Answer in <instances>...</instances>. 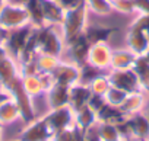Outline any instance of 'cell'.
Wrapping results in <instances>:
<instances>
[{"label":"cell","mask_w":149,"mask_h":141,"mask_svg":"<svg viewBox=\"0 0 149 141\" xmlns=\"http://www.w3.org/2000/svg\"><path fill=\"white\" fill-rule=\"evenodd\" d=\"M37 39H38L40 54L44 52L63 58L66 50V41L63 38L60 26H53V25L37 26Z\"/></svg>","instance_id":"cell-1"},{"label":"cell","mask_w":149,"mask_h":141,"mask_svg":"<svg viewBox=\"0 0 149 141\" xmlns=\"http://www.w3.org/2000/svg\"><path fill=\"white\" fill-rule=\"evenodd\" d=\"M88 9L86 5H81L64 12V19L60 25L63 38L66 42L74 39L76 36L82 35L88 26Z\"/></svg>","instance_id":"cell-2"},{"label":"cell","mask_w":149,"mask_h":141,"mask_svg":"<svg viewBox=\"0 0 149 141\" xmlns=\"http://www.w3.org/2000/svg\"><path fill=\"white\" fill-rule=\"evenodd\" d=\"M26 23H31V18L24 5L13 3V2H5L0 6V25L5 29L12 31Z\"/></svg>","instance_id":"cell-3"},{"label":"cell","mask_w":149,"mask_h":141,"mask_svg":"<svg viewBox=\"0 0 149 141\" xmlns=\"http://www.w3.org/2000/svg\"><path fill=\"white\" fill-rule=\"evenodd\" d=\"M34 25L32 23H26L21 28H16V29H12L9 31L8 34V38L5 41V48L9 54V57H12L13 60L19 61L21 57H22V52L34 32Z\"/></svg>","instance_id":"cell-4"},{"label":"cell","mask_w":149,"mask_h":141,"mask_svg":"<svg viewBox=\"0 0 149 141\" xmlns=\"http://www.w3.org/2000/svg\"><path fill=\"white\" fill-rule=\"evenodd\" d=\"M108 79L111 86L124 90L126 93H136V92H143L142 86L139 83V79L133 68H126V70H110L108 72Z\"/></svg>","instance_id":"cell-5"},{"label":"cell","mask_w":149,"mask_h":141,"mask_svg":"<svg viewBox=\"0 0 149 141\" xmlns=\"http://www.w3.org/2000/svg\"><path fill=\"white\" fill-rule=\"evenodd\" d=\"M48 129L51 131L53 137L54 134L60 132L61 129L70 127L74 124V112L72 111V108L69 105L57 108V109H50L45 115H42Z\"/></svg>","instance_id":"cell-6"},{"label":"cell","mask_w":149,"mask_h":141,"mask_svg":"<svg viewBox=\"0 0 149 141\" xmlns=\"http://www.w3.org/2000/svg\"><path fill=\"white\" fill-rule=\"evenodd\" d=\"M111 57H113V48L110 47L108 42H95V44H91L89 47L86 63L104 72V70H110Z\"/></svg>","instance_id":"cell-7"},{"label":"cell","mask_w":149,"mask_h":141,"mask_svg":"<svg viewBox=\"0 0 149 141\" xmlns=\"http://www.w3.org/2000/svg\"><path fill=\"white\" fill-rule=\"evenodd\" d=\"M53 134L47 127L44 116L34 119L32 122L26 124L25 129L18 135L19 141H51Z\"/></svg>","instance_id":"cell-8"},{"label":"cell","mask_w":149,"mask_h":141,"mask_svg":"<svg viewBox=\"0 0 149 141\" xmlns=\"http://www.w3.org/2000/svg\"><path fill=\"white\" fill-rule=\"evenodd\" d=\"M54 83L58 85H64V86H73L79 83V65L74 64L69 60H60L58 65L56 67V70L51 73Z\"/></svg>","instance_id":"cell-9"},{"label":"cell","mask_w":149,"mask_h":141,"mask_svg":"<svg viewBox=\"0 0 149 141\" xmlns=\"http://www.w3.org/2000/svg\"><path fill=\"white\" fill-rule=\"evenodd\" d=\"M89 47H91V42H89L88 38L85 36V34H82V35L76 36L74 39L66 42V50H64V52H67L69 61L81 65V64H84V63L86 61V55H88Z\"/></svg>","instance_id":"cell-10"},{"label":"cell","mask_w":149,"mask_h":141,"mask_svg":"<svg viewBox=\"0 0 149 141\" xmlns=\"http://www.w3.org/2000/svg\"><path fill=\"white\" fill-rule=\"evenodd\" d=\"M127 125L133 134V138L137 141H148L149 140V119L145 113L137 112L126 118Z\"/></svg>","instance_id":"cell-11"},{"label":"cell","mask_w":149,"mask_h":141,"mask_svg":"<svg viewBox=\"0 0 149 141\" xmlns=\"http://www.w3.org/2000/svg\"><path fill=\"white\" fill-rule=\"evenodd\" d=\"M69 90H70L69 86L54 83L45 92V102L48 109H57L69 105Z\"/></svg>","instance_id":"cell-12"},{"label":"cell","mask_w":149,"mask_h":141,"mask_svg":"<svg viewBox=\"0 0 149 141\" xmlns=\"http://www.w3.org/2000/svg\"><path fill=\"white\" fill-rule=\"evenodd\" d=\"M41 10L45 25L60 26L64 19V9L56 0H41Z\"/></svg>","instance_id":"cell-13"},{"label":"cell","mask_w":149,"mask_h":141,"mask_svg":"<svg viewBox=\"0 0 149 141\" xmlns=\"http://www.w3.org/2000/svg\"><path fill=\"white\" fill-rule=\"evenodd\" d=\"M91 89L86 85L82 83H76L70 86L69 90V106L72 108L73 112H76L78 109L84 108L85 105H88V100L91 98Z\"/></svg>","instance_id":"cell-14"},{"label":"cell","mask_w":149,"mask_h":141,"mask_svg":"<svg viewBox=\"0 0 149 141\" xmlns=\"http://www.w3.org/2000/svg\"><path fill=\"white\" fill-rule=\"evenodd\" d=\"M127 48L130 51H133L136 55H143L148 48H149V38H148V32L143 31H137V29H130L127 32Z\"/></svg>","instance_id":"cell-15"},{"label":"cell","mask_w":149,"mask_h":141,"mask_svg":"<svg viewBox=\"0 0 149 141\" xmlns=\"http://www.w3.org/2000/svg\"><path fill=\"white\" fill-rule=\"evenodd\" d=\"M118 29L114 26H107V25H88L85 29V36L88 38V41L91 44L95 42H108V39L113 36V34H116Z\"/></svg>","instance_id":"cell-16"},{"label":"cell","mask_w":149,"mask_h":141,"mask_svg":"<svg viewBox=\"0 0 149 141\" xmlns=\"http://www.w3.org/2000/svg\"><path fill=\"white\" fill-rule=\"evenodd\" d=\"M137 55L130 51L129 48L123 50H113V57H111V65L110 70H126L132 68Z\"/></svg>","instance_id":"cell-17"},{"label":"cell","mask_w":149,"mask_h":141,"mask_svg":"<svg viewBox=\"0 0 149 141\" xmlns=\"http://www.w3.org/2000/svg\"><path fill=\"white\" fill-rule=\"evenodd\" d=\"M145 102H146V93L145 92L129 93L127 98L124 99V102L121 103L120 109L126 116H130L133 113L142 112V109L145 108Z\"/></svg>","instance_id":"cell-18"},{"label":"cell","mask_w":149,"mask_h":141,"mask_svg":"<svg viewBox=\"0 0 149 141\" xmlns=\"http://www.w3.org/2000/svg\"><path fill=\"white\" fill-rule=\"evenodd\" d=\"M22 82H24V89L25 92L28 93V96L34 100V98H38V96H45V86L42 83V79H41V74H34V76H24L22 77Z\"/></svg>","instance_id":"cell-19"},{"label":"cell","mask_w":149,"mask_h":141,"mask_svg":"<svg viewBox=\"0 0 149 141\" xmlns=\"http://www.w3.org/2000/svg\"><path fill=\"white\" fill-rule=\"evenodd\" d=\"M133 72L136 73L139 83L142 86V90L149 95V61L143 55H137L134 64H133Z\"/></svg>","instance_id":"cell-20"},{"label":"cell","mask_w":149,"mask_h":141,"mask_svg":"<svg viewBox=\"0 0 149 141\" xmlns=\"http://www.w3.org/2000/svg\"><path fill=\"white\" fill-rule=\"evenodd\" d=\"M127 116L121 112L120 108L117 106H113V105H108L105 103L98 112H97V121L98 122H108V124H118L121 121H124Z\"/></svg>","instance_id":"cell-21"},{"label":"cell","mask_w":149,"mask_h":141,"mask_svg":"<svg viewBox=\"0 0 149 141\" xmlns=\"http://www.w3.org/2000/svg\"><path fill=\"white\" fill-rule=\"evenodd\" d=\"M19 118H21V109L13 99H9L0 105V124L2 125L15 122Z\"/></svg>","instance_id":"cell-22"},{"label":"cell","mask_w":149,"mask_h":141,"mask_svg":"<svg viewBox=\"0 0 149 141\" xmlns=\"http://www.w3.org/2000/svg\"><path fill=\"white\" fill-rule=\"evenodd\" d=\"M97 113L88 106L85 105L84 108L78 109L74 112V124H76L82 131H86L89 127H92L94 124H97Z\"/></svg>","instance_id":"cell-23"},{"label":"cell","mask_w":149,"mask_h":141,"mask_svg":"<svg viewBox=\"0 0 149 141\" xmlns=\"http://www.w3.org/2000/svg\"><path fill=\"white\" fill-rule=\"evenodd\" d=\"M51 141H84V131L76 124H73L61 129L60 132L54 134Z\"/></svg>","instance_id":"cell-24"},{"label":"cell","mask_w":149,"mask_h":141,"mask_svg":"<svg viewBox=\"0 0 149 141\" xmlns=\"http://www.w3.org/2000/svg\"><path fill=\"white\" fill-rule=\"evenodd\" d=\"M88 12L95 13L98 16H105L114 12L111 0H85Z\"/></svg>","instance_id":"cell-25"},{"label":"cell","mask_w":149,"mask_h":141,"mask_svg":"<svg viewBox=\"0 0 149 141\" xmlns=\"http://www.w3.org/2000/svg\"><path fill=\"white\" fill-rule=\"evenodd\" d=\"M37 60V64H38V68H40V73H53L56 67L58 65L61 57H56V55H51V54H38L35 57Z\"/></svg>","instance_id":"cell-26"},{"label":"cell","mask_w":149,"mask_h":141,"mask_svg":"<svg viewBox=\"0 0 149 141\" xmlns=\"http://www.w3.org/2000/svg\"><path fill=\"white\" fill-rule=\"evenodd\" d=\"M104 74V72H101V70L95 68L94 65H91L89 63H84L79 65V83L82 85H86L89 86L92 80H95L98 76Z\"/></svg>","instance_id":"cell-27"},{"label":"cell","mask_w":149,"mask_h":141,"mask_svg":"<svg viewBox=\"0 0 149 141\" xmlns=\"http://www.w3.org/2000/svg\"><path fill=\"white\" fill-rule=\"evenodd\" d=\"M98 132H100L101 141H121L118 129L114 124L98 122Z\"/></svg>","instance_id":"cell-28"},{"label":"cell","mask_w":149,"mask_h":141,"mask_svg":"<svg viewBox=\"0 0 149 141\" xmlns=\"http://www.w3.org/2000/svg\"><path fill=\"white\" fill-rule=\"evenodd\" d=\"M110 87H111V83H110L108 74H101V76H98V77H97L95 80H92L91 85H89L91 92L95 93V95H101V96H104V95L108 92Z\"/></svg>","instance_id":"cell-29"},{"label":"cell","mask_w":149,"mask_h":141,"mask_svg":"<svg viewBox=\"0 0 149 141\" xmlns=\"http://www.w3.org/2000/svg\"><path fill=\"white\" fill-rule=\"evenodd\" d=\"M127 95H129V93H126L124 90L111 86V87L108 89V92L104 95V98H105V102H107L108 105H113V106L120 108L121 103L124 102V99L127 98Z\"/></svg>","instance_id":"cell-30"},{"label":"cell","mask_w":149,"mask_h":141,"mask_svg":"<svg viewBox=\"0 0 149 141\" xmlns=\"http://www.w3.org/2000/svg\"><path fill=\"white\" fill-rule=\"evenodd\" d=\"M130 29H137L143 32H149V13H139L136 19L132 22Z\"/></svg>","instance_id":"cell-31"},{"label":"cell","mask_w":149,"mask_h":141,"mask_svg":"<svg viewBox=\"0 0 149 141\" xmlns=\"http://www.w3.org/2000/svg\"><path fill=\"white\" fill-rule=\"evenodd\" d=\"M114 12L120 13H133L134 12V3L133 0H113Z\"/></svg>","instance_id":"cell-32"},{"label":"cell","mask_w":149,"mask_h":141,"mask_svg":"<svg viewBox=\"0 0 149 141\" xmlns=\"http://www.w3.org/2000/svg\"><path fill=\"white\" fill-rule=\"evenodd\" d=\"M107 102H105V98L104 96H101V95H95V93H91V98H89V100H88V106L97 113L104 105H105Z\"/></svg>","instance_id":"cell-33"},{"label":"cell","mask_w":149,"mask_h":141,"mask_svg":"<svg viewBox=\"0 0 149 141\" xmlns=\"http://www.w3.org/2000/svg\"><path fill=\"white\" fill-rule=\"evenodd\" d=\"M84 141H101V137L98 132V122L89 127L86 131H84Z\"/></svg>","instance_id":"cell-34"},{"label":"cell","mask_w":149,"mask_h":141,"mask_svg":"<svg viewBox=\"0 0 149 141\" xmlns=\"http://www.w3.org/2000/svg\"><path fill=\"white\" fill-rule=\"evenodd\" d=\"M56 2H57L64 10H69V9H73V8H78V6L84 5L85 0H56Z\"/></svg>","instance_id":"cell-35"},{"label":"cell","mask_w":149,"mask_h":141,"mask_svg":"<svg viewBox=\"0 0 149 141\" xmlns=\"http://www.w3.org/2000/svg\"><path fill=\"white\" fill-rule=\"evenodd\" d=\"M136 13H149V0H133Z\"/></svg>","instance_id":"cell-36"},{"label":"cell","mask_w":149,"mask_h":141,"mask_svg":"<svg viewBox=\"0 0 149 141\" xmlns=\"http://www.w3.org/2000/svg\"><path fill=\"white\" fill-rule=\"evenodd\" d=\"M9 99H12V96H10L5 89H0V105L5 103V102H6V100H9Z\"/></svg>","instance_id":"cell-37"},{"label":"cell","mask_w":149,"mask_h":141,"mask_svg":"<svg viewBox=\"0 0 149 141\" xmlns=\"http://www.w3.org/2000/svg\"><path fill=\"white\" fill-rule=\"evenodd\" d=\"M8 34H9V31L5 29L2 25H0V44H5V41L8 38Z\"/></svg>","instance_id":"cell-38"},{"label":"cell","mask_w":149,"mask_h":141,"mask_svg":"<svg viewBox=\"0 0 149 141\" xmlns=\"http://www.w3.org/2000/svg\"><path fill=\"white\" fill-rule=\"evenodd\" d=\"M8 55H9V54H8V51H6L5 45H3V44H0V60L5 58V57H8Z\"/></svg>","instance_id":"cell-39"},{"label":"cell","mask_w":149,"mask_h":141,"mask_svg":"<svg viewBox=\"0 0 149 141\" xmlns=\"http://www.w3.org/2000/svg\"><path fill=\"white\" fill-rule=\"evenodd\" d=\"M145 115L148 116V119H149V95H146V102H145Z\"/></svg>","instance_id":"cell-40"},{"label":"cell","mask_w":149,"mask_h":141,"mask_svg":"<svg viewBox=\"0 0 149 141\" xmlns=\"http://www.w3.org/2000/svg\"><path fill=\"white\" fill-rule=\"evenodd\" d=\"M143 57H145V58H146V60L149 61V48H148V51H146V52L143 54Z\"/></svg>","instance_id":"cell-41"},{"label":"cell","mask_w":149,"mask_h":141,"mask_svg":"<svg viewBox=\"0 0 149 141\" xmlns=\"http://www.w3.org/2000/svg\"><path fill=\"white\" fill-rule=\"evenodd\" d=\"M5 2H6V0H0V6H2V5H3Z\"/></svg>","instance_id":"cell-42"},{"label":"cell","mask_w":149,"mask_h":141,"mask_svg":"<svg viewBox=\"0 0 149 141\" xmlns=\"http://www.w3.org/2000/svg\"><path fill=\"white\" fill-rule=\"evenodd\" d=\"M0 141H2V128H0Z\"/></svg>","instance_id":"cell-43"},{"label":"cell","mask_w":149,"mask_h":141,"mask_svg":"<svg viewBox=\"0 0 149 141\" xmlns=\"http://www.w3.org/2000/svg\"><path fill=\"white\" fill-rule=\"evenodd\" d=\"M2 127H3V125H2V124H0V128H2Z\"/></svg>","instance_id":"cell-44"},{"label":"cell","mask_w":149,"mask_h":141,"mask_svg":"<svg viewBox=\"0 0 149 141\" xmlns=\"http://www.w3.org/2000/svg\"><path fill=\"white\" fill-rule=\"evenodd\" d=\"M148 38H149V32H148Z\"/></svg>","instance_id":"cell-45"},{"label":"cell","mask_w":149,"mask_h":141,"mask_svg":"<svg viewBox=\"0 0 149 141\" xmlns=\"http://www.w3.org/2000/svg\"><path fill=\"white\" fill-rule=\"evenodd\" d=\"M13 141H19V140H13Z\"/></svg>","instance_id":"cell-46"},{"label":"cell","mask_w":149,"mask_h":141,"mask_svg":"<svg viewBox=\"0 0 149 141\" xmlns=\"http://www.w3.org/2000/svg\"><path fill=\"white\" fill-rule=\"evenodd\" d=\"M0 89H2V86H0Z\"/></svg>","instance_id":"cell-47"},{"label":"cell","mask_w":149,"mask_h":141,"mask_svg":"<svg viewBox=\"0 0 149 141\" xmlns=\"http://www.w3.org/2000/svg\"><path fill=\"white\" fill-rule=\"evenodd\" d=\"M111 2H113V0H111Z\"/></svg>","instance_id":"cell-48"}]
</instances>
